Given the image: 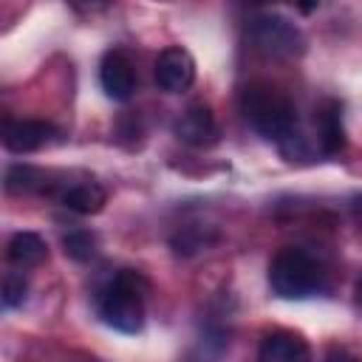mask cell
I'll return each instance as SVG.
<instances>
[{
  "label": "cell",
  "mask_w": 362,
  "mask_h": 362,
  "mask_svg": "<svg viewBox=\"0 0 362 362\" xmlns=\"http://www.w3.org/2000/svg\"><path fill=\"white\" fill-rule=\"evenodd\" d=\"M147 280L133 272L122 269L116 277H110L99 297L96 308L105 325L122 331V334H139L144 328V300H147Z\"/></svg>",
  "instance_id": "1"
},
{
  "label": "cell",
  "mask_w": 362,
  "mask_h": 362,
  "mask_svg": "<svg viewBox=\"0 0 362 362\" xmlns=\"http://www.w3.org/2000/svg\"><path fill=\"white\" fill-rule=\"evenodd\" d=\"M240 110L243 119L257 130L263 139L283 141L294 133L297 124V107L294 102L269 82H252L240 93Z\"/></svg>",
  "instance_id": "2"
},
{
  "label": "cell",
  "mask_w": 362,
  "mask_h": 362,
  "mask_svg": "<svg viewBox=\"0 0 362 362\" xmlns=\"http://www.w3.org/2000/svg\"><path fill=\"white\" fill-rule=\"evenodd\" d=\"M269 286L283 300H303L325 286V272L305 249L286 246L269 266Z\"/></svg>",
  "instance_id": "3"
},
{
  "label": "cell",
  "mask_w": 362,
  "mask_h": 362,
  "mask_svg": "<svg viewBox=\"0 0 362 362\" xmlns=\"http://www.w3.org/2000/svg\"><path fill=\"white\" fill-rule=\"evenodd\" d=\"M252 45L269 59H291L303 51V34L280 14H260L249 25Z\"/></svg>",
  "instance_id": "4"
},
{
  "label": "cell",
  "mask_w": 362,
  "mask_h": 362,
  "mask_svg": "<svg viewBox=\"0 0 362 362\" xmlns=\"http://www.w3.org/2000/svg\"><path fill=\"white\" fill-rule=\"evenodd\" d=\"M195 79V59L181 45H170L156 59V85L164 93H181Z\"/></svg>",
  "instance_id": "5"
},
{
  "label": "cell",
  "mask_w": 362,
  "mask_h": 362,
  "mask_svg": "<svg viewBox=\"0 0 362 362\" xmlns=\"http://www.w3.org/2000/svg\"><path fill=\"white\" fill-rule=\"evenodd\" d=\"M173 133L178 141H184L187 147H209L218 139V124H215V113L206 102H192L173 124Z\"/></svg>",
  "instance_id": "6"
},
{
  "label": "cell",
  "mask_w": 362,
  "mask_h": 362,
  "mask_svg": "<svg viewBox=\"0 0 362 362\" xmlns=\"http://www.w3.org/2000/svg\"><path fill=\"white\" fill-rule=\"evenodd\" d=\"M99 82H102V90L113 99V102H124L130 99L133 88H136V74H133V62L124 51L113 48L102 57L99 62Z\"/></svg>",
  "instance_id": "7"
},
{
  "label": "cell",
  "mask_w": 362,
  "mask_h": 362,
  "mask_svg": "<svg viewBox=\"0 0 362 362\" xmlns=\"http://www.w3.org/2000/svg\"><path fill=\"white\" fill-rule=\"evenodd\" d=\"M317 141L325 156H339L345 150V127H342V105L337 99H322L314 107Z\"/></svg>",
  "instance_id": "8"
},
{
  "label": "cell",
  "mask_w": 362,
  "mask_h": 362,
  "mask_svg": "<svg viewBox=\"0 0 362 362\" xmlns=\"http://www.w3.org/2000/svg\"><path fill=\"white\" fill-rule=\"evenodd\" d=\"M51 136H54V127L40 119H17V122H6L3 127V144L17 156L40 150L42 144L51 141Z\"/></svg>",
  "instance_id": "9"
},
{
  "label": "cell",
  "mask_w": 362,
  "mask_h": 362,
  "mask_svg": "<svg viewBox=\"0 0 362 362\" xmlns=\"http://www.w3.org/2000/svg\"><path fill=\"white\" fill-rule=\"evenodd\" d=\"M257 356H260V362H303L311 356V348L300 334L272 331L263 337Z\"/></svg>",
  "instance_id": "10"
},
{
  "label": "cell",
  "mask_w": 362,
  "mask_h": 362,
  "mask_svg": "<svg viewBox=\"0 0 362 362\" xmlns=\"http://www.w3.org/2000/svg\"><path fill=\"white\" fill-rule=\"evenodd\" d=\"M59 201H62L65 209H71L76 215H96L105 206L107 195L96 181H79V184L65 187L59 192Z\"/></svg>",
  "instance_id": "11"
},
{
  "label": "cell",
  "mask_w": 362,
  "mask_h": 362,
  "mask_svg": "<svg viewBox=\"0 0 362 362\" xmlns=\"http://www.w3.org/2000/svg\"><path fill=\"white\" fill-rule=\"evenodd\" d=\"M45 255H48V246H45V240H42L37 232H14V235L8 238L6 257H8L14 266H20V269L42 263Z\"/></svg>",
  "instance_id": "12"
},
{
  "label": "cell",
  "mask_w": 362,
  "mask_h": 362,
  "mask_svg": "<svg viewBox=\"0 0 362 362\" xmlns=\"http://www.w3.org/2000/svg\"><path fill=\"white\" fill-rule=\"evenodd\" d=\"M48 189H51L48 175L31 164H11L6 170V192L23 195V192H48Z\"/></svg>",
  "instance_id": "13"
},
{
  "label": "cell",
  "mask_w": 362,
  "mask_h": 362,
  "mask_svg": "<svg viewBox=\"0 0 362 362\" xmlns=\"http://www.w3.org/2000/svg\"><path fill=\"white\" fill-rule=\"evenodd\" d=\"M62 246H65V255L74 257V260H79V263H85V260H90V257L96 255V238H93V232H88V229L68 232V235L62 238Z\"/></svg>",
  "instance_id": "14"
},
{
  "label": "cell",
  "mask_w": 362,
  "mask_h": 362,
  "mask_svg": "<svg viewBox=\"0 0 362 362\" xmlns=\"http://www.w3.org/2000/svg\"><path fill=\"white\" fill-rule=\"evenodd\" d=\"M25 294H28V280L23 277V272L6 274V280H3V305L17 308V305L25 303Z\"/></svg>",
  "instance_id": "15"
},
{
  "label": "cell",
  "mask_w": 362,
  "mask_h": 362,
  "mask_svg": "<svg viewBox=\"0 0 362 362\" xmlns=\"http://www.w3.org/2000/svg\"><path fill=\"white\" fill-rule=\"evenodd\" d=\"M351 212H354V221L362 223V195H354V201H351Z\"/></svg>",
  "instance_id": "16"
},
{
  "label": "cell",
  "mask_w": 362,
  "mask_h": 362,
  "mask_svg": "<svg viewBox=\"0 0 362 362\" xmlns=\"http://www.w3.org/2000/svg\"><path fill=\"white\" fill-rule=\"evenodd\" d=\"M317 3H320V0H297V6H300L303 14H311V11L317 8Z\"/></svg>",
  "instance_id": "17"
},
{
  "label": "cell",
  "mask_w": 362,
  "mask_h": 362,
  "mask_svg": "<svg viewBox=\"0 0 362 362\" xmlns=\"http://www.w3.org/2000/svg\"><path fill=\"white\" fill-rule=\"evenodd\" d=\"M356 303H359V305H362V277H359V280H356Z\"/></svg>",
  "instance_id": "18"
}]
</instances>
